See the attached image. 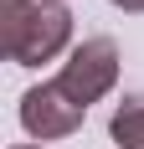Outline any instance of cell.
Here are the masks:
<instances>
[{"label": "cell", "instance_id": "obj_1", "mask_svg": "<svg viewBox=\"0 0 144 149\" xmlns=\"http://www.w3.org/2000/svg\"><path fill=\"white\" fill-rule=\"evenodd\" d=\"M72 41V15L67 5L46 0H0V46L15 67H41L62 57Z\"/></svg>", "mask_w": 144, "mask_h": 149}, {"label": "cell", "instance_id": "obj_2", "mask_svg": "<svg viewBox=\"0 0 144 149\" xmlns=\"http://www.w3.org/2000/svg\"><path fill=\"white\" fill-rule=\"evenodd\" d=\"M113 82H118V46L108 41V36L77 41L67 52V62H62V72H57V88L67 93L77 108L98 103L103 93H113Z\"/></svg>", "mask_w": 144, "mask_h": 149}, {"label": "cell", "instance_id": "obj_3", "mask_svg": "<svg viewBox=\"0 0 144 149\" xmlns=\"http://www.w3.org/2000/svg\"><path fill=\"white\" fill-rule=\"evenodd\" d=\"M82 118H87V108H77L57 82H41V88H26V93H21V129H26L31 139H41V144H46V139L77 134Z\"/></svg>", "mask_w": 144, "mask_h": 149}, {"label": "cell", "instance_id": "obj_4", "mask_svg": "<svg viewBox=\"0 0 144 149\" xmlns=\"http://www.w3.org/2000/svg\"><path fill=\"white\" fill-rule=\"evenodd\" d=\"M108 134L118 149H144V93H129L108 118Z\"/></svg>", "mask_w": 144, "mask_h": 149}, {"label": "cell", "instance_id": "obj_5", "mask_svg": "<svg viewBox=\"0 0 144 149\" xmlns=\"http://www.w3.org/2000/svg\"><path fill=\"white\" fill-rule=\"evenodd\" d=\"M108 5H118V10H129V15H139V10H144V0H108Z\"/></svg>", "mask_w": 144, "mask_h": 149}, {"label": "cell", "instance_id": "obj_6", "mask_svg": "<svg viewBox=\"0 0 144 149\" xmlns=\"http://www.w3.org/2000/svg\"><path fill=\"white\" fill-rule=\"evenodd\" d=\"M10 149H41V144H10Z\"/></svg>", "mask_w": 144, "mask_h": 149}, {"label": "cell", "instance_id": "obj_7", "mask_svg": "<svg viewBox=\"0 0 144 149\" xmlns=\"http://www.w3.org/2000/svg\"><path fill=\"white\" fill-rule=\"evenodd\" d=\"M46 5H62V0H46Z\"/></svg>", "mask_w": 144, "mask_h": 149}]
</instances>
